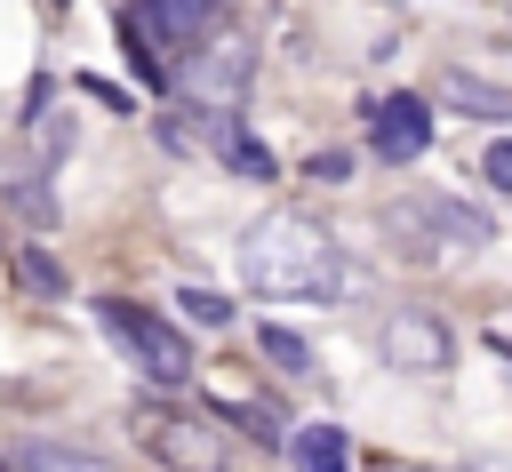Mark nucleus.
<instances>
[{
    "mask_svg": "<svg viewBox=\"0 0 512 472\" xmlns=\"http://www.w3.org/2000/svg\"><path fill=\"white\" fill-rule=\"evenodd\" d=\"M368 144H376L384 160H416V152L432 144V104H424V96H384V104L368 112Z\"/></svg>",
    "mask_w": 512,
    "mask_h": 472,
    "instance_id": "7",
    "label": "nucleus"
},
{
    "mask_svg": "<svg viewBox=\"0 0 512 472\" xmlns=\"http://www.w3.org/2000/svg\"><path fill=\"white\" fill-rule=\"evenodd\" d=\"M136 440L168 472H224V456H232V440L192 408H136Z\"/></svg>",
    "mask_w": 512,
    "mask_h": 472,
    "instance_id": "5",
    "label": "nucleus"
},
{
    "mask_svg": "<svg viewBox=\"0 0 512 472\" xmlns=\"http://www.w3.org/2000/svg\"><path fill=\"white\" fill-rule=\"evenodd\" d=\"M384 232H400V248H488V240H496V224H488L480 208L448 200V192H408V200H392V208H384Z\"/></svg>",
    "mask_w": 512,
    "mask_h": 472,
    "instance_id": "3",
    "label": "nucleus"
},
{
    "mask_svg": "<svg viewBox=\"0 0 512 472\" xmlns=\"http://www.w3.org/2000/svg\"><path fill=\"white\" fill-rule=\"evenodd\" d=\"M376 352H384V368H400V376H448V368H456L448 320H432V312H416V304L376 328Z\"/></svg>",
    "mask_w": 512,
    "mask_h": 472,
    "instance_id": "6",
    "label": "nucleus"
},
{
    "mask_svg": "<svg viewBox=\"0 0 512 472\" xmlns=\"http://www.w3.org/2000/svg\"><path fill=\"white\" fill-rule=\"evenodd\" d=\"M344 168H352L344 152H320V160H312V176H320V184H344Z\"/></svg>",
    "mask_w": 512,
    "mask_h": 472,
    "instance_id": "15",
    "label": "nucleus"
},
{
    "mask_svg": "<svg viewBox=\"0 0 512 472\" xmlns=\"http://www.w3.org/2000/svg\"><path fill=\"white\" fill-rule=\"evenodd\" d=\"M256 344H264V360H280V368H288V376H312V344H304V336H288V328H280V320H272V328H264V336H256Z\"/></svg>",
    "mask_w": 512,
    "mask_h": 472,
    "instance_id": "12",
    "label": "nucleus"
},
{
    "mask_svg": "<svg viewBox=\"0 0 512 472\" xmlns=\"http://www.w3.org/2000/svg\"><path fill=\"white\" fill-rule=\"evenodd\" d=\"M288 456H296V472H352V456H344V432H336V424H304V432L288 440Z\"/></svg>",
    "mask_w": 512,
    "mask_h": 472,
    "instance_id": "8",
    "label": "nucleus"
},
{
    "mask_svg": "<svg viewBox=\"0 0 512 472\" xmlns=\"http://www.w3.org/2000/svg\"><path fill=\"white\" fill-rule=\"evenodd\" d=\"M240 280H248L256 296H272V304H336V296L352 288V264H344V248H336L312 216L272 208V216H256L248 240H240Z\"/></svg>",
    "mask_w": 512,
    "mask_h": 472,
    "instance_id": "1",
    "label": "nucleus"
},
{
    "mask_svg": "<svg viewBox=\"0 0 512 472\" xmlns=\"http://www.w3.org/2000/svg\"><path fill=\"white\" fill-rule=\"evenodd\" d=\"M248 72H256V48H248L240 32H216V40H200L168 80H176L184 104H200V112H232V104L248 96Z\"/></svg>",
    "mask_w": 512,
    "mask_h": 472,
    "instance_id": "4",
    "label": "nucleus"
},
{
    "mask_svg": "<svg viewBox=\"0 0 512 472\" xmlns=\"http://www.w3.org/2000/svg\"><path fill=\"white\" fill-rule=\"evenodd\" d=\"M176 304H184V320H200V328H224V320H232V304H224V296H208V288H184Z\"/></svg>",
    "mask_w": 512,
    "mask_h": 472,
    "instance_id": "13",
    "label": "nucleus"
},
{
    "mask_svg": "<svg viewBox=\"0 0 512 472\" xmlns=\"http://www.w3.org/2000/svg\"><path fill=\"white\" fill-rule=\"evenodd\" d=\"M144 16H152L168 40H192V32L216 24V0H144Z\"/></svg>",
    "mask_w": 512,
    "mask_h": 472,
    "instance_id": "11",
    "label": "nucleus"
},
{
    "mask_svg": "<svg viewBox=\"0 0 512 472\" xmlns=\"http://www.w3.org/2000/svg\"><path fill=\"white\" fill-rule=\"evenodd\" d=\"M96 320L112 328V344H120L152 384H184V376H192V344H184L176 320H160V312H144V304H128V296H96Z\"/></svg>",
    "mask_w": 512,
    "mask_h": 472,
    "instance_id": "2",
    "label": "nucleus"
},
{
    "mask_svg": "<svg viewBox=\"0 0 512 472\" xmlns=\"http://www.w3.org/2000/svg\"><path fill=\"white\" fill-rule=\"evenodd\" d=\"M448 104H456V112H472V120H512V88L472 80V72H448Z\"/></svg>",
    "mask_w": 512,
    "mask_h": 472,
    "instance_id": "9",
    "label": "nucleus"
},
{
    "mask_svg": "<svg viewBox=\"0 0 512 472\" xmlns=\"http://www.w3.org/2000/svg\"><path fill=\"white\" fill-rule=\"evenodd\" d=\"M480 176H488L496 192H512V144H488V160H480Z\"/></svg>",
    "mask_w": 512,
    "mask_h": 472,
    "instance_id": "14",
    "label": "nucleus"
},
{
    "mask_svg": "<svg viewBox=\"0 0 512 472\" xmlns=\"http://www.w3.org/2000/svg\"><path fill=\"white\" fill-rule=\"evenodd\" d=\"M16 464H24V472H120V464H104V456H88V448H64V440H32Z\"/></svg>",
    "mask_w": 512,
    "mask_h": 472,
    "instance_id": "10",
    "label": "nucleus"
}]
</instances>
